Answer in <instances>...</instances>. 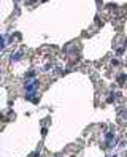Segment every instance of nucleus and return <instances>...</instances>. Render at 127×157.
<instances>
[{"instance_id":"f257e3e1","label":"nucleus","mask_w":127,"mask_h":157,"mask_svg":"<svg viewBox=\"0 0 127 157\" xmlns=\"http://www.w3.org/2000/svg\"><path fill=\"white\" fill-rule=\"evenodd\" d=\"M37 87H38V81L37 79H32L29 82H25V89H27L29 94H33V92L37 90Z\"/></svg>"}]
</instances>
